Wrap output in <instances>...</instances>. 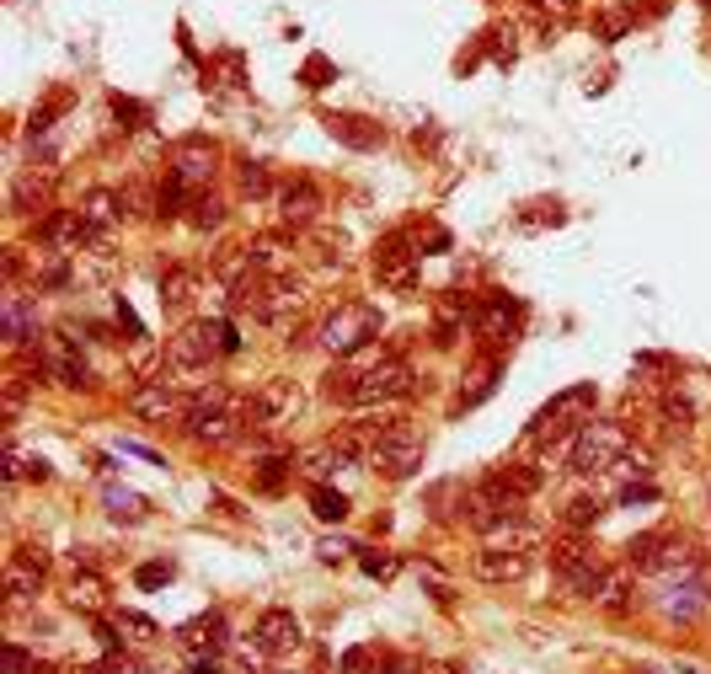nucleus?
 Listing matches in <instances>:
<instances>
[{"mask_svg":"<svg viewBox=\"0 0 711 674\" xmlns=\"http://www.w3.org/2000/svg\"><path fill=\"white\" fill-rule=\"evenodd\" d=\"M247 257L257 273H290V236H279V231H268V236H251L247 241Z\"/></svg>","mask_w":711,"mask_h":674,"instance_id":"25","label":"nucleus"},{"mask_svg":"<svg viewBox=\"0 0 711 674\" xmlns=\"http://www.w3.org/2000/svg\"><path fill=\"white\" fill-rule=\"evenodd\" d=\"M81 220H86V231H91V241L102 247V241H108V236L128 220V210H124V199H119L113 188H91V193L81 199Z\"/></svg>","mask_w":711,"mask_h":674,"instance_id":"19","label":"nucleus"},{"mask_svg":"<svg viewBox=\"0 0 711 674\" xmlns=\"http://www.w3.org/2000/svg\"><path fill=\"white\" fill-rule=\"evenodd\" d=\"M422 456H428V450H422V434L413 423H396L375 450H370V465H375L385 482H407L413 471H422Z\"/></svg>","mask_w":711,"mask_h":674,"instance_id":"12","label":"nucleus"},{"mask_svg":"<svg viewBox=\"0 0 711 674\" xmlns=\"http://www.w3.org/2000/svg\"><path fill=\"white\" fill-rule=\"evenodd\" d=\"M102 504H108L113 519H124V525H139V519L150 514V498L134 493V487H124V482H108V487H102Z\"/></svg>","mask_w":711,"mask_h":674,"instance_id":"29","label":"nucleus"},{"mask_svg":"<svg viewBox=\"0 0 711 674\" xmlns=\"http://www.w3.org/2000/svg\"><path fill=\"white\" fill-rule=\"evenodd\" d=\"M311 305V284L305 279H290V273H273L262 279V300H257V322H273V327H290V316H300Z\"/></svg>","mask_w":711,"mask_h":674,"instance_id":"14","label":"nucleus"},{"mask_svg":"<svg viewBox=\"0 0 711 674\" xmlns=\"http://www.w3.org/2000/svg\"><path fill=\"white\" fill-rule=\"evenodd\" d=\"M605 514H610V508H605V498H599V487H584V493H573V498H567V508H562V525L584 536V530H594Z\"/></svg>","mask_w":711,"mask_h":674,"instance_id":"28","label":"nucleus"},{"mask_svg":"<svg viewBox=\"0 0 711 674\" xmlns=\"http://www.w3.org/2000/svg\"><path fill=\"white\" fill-rule=\"evenodd\" d=\"M193 290H199V273H188V268H167L161 273V305H167L171 316L193 305Z\"/></svg>","mask_w":711,"mask_h":674,"instance_id":"31","label":"nucleus"},{"mask_svg":"<svg viewBox=\"0 0 711 674\" xmlns=\"http://www.w3.org/2000/svg\"><path fill=\"white\" fill-rule=\"evenodd\" d=\"M541 11L545 16H556V22H567V16L578 11V0H541Z\"/></svg>","mask_w":711,"mask_h":674,"instance_id":"46","label":"nucleus"},{"mask_svg":"<svg viewBox=\"0 0 711 674\" xmlns=\"http://www.w3.org/2000/svg\"><path fill=\"white\" fill-rule=\"evenodd\" d=\"M38 370L48 380H59V385H70V391L97 385V380H91V364H86V353H81V342H76L70 333L38 337Z\"/></svg>","mask_w":711,"mask_h":674,"instance_id":"13","label":"nucleus"},{"mask_svg":"<svg viewBox=\"0 0 711 674\" xmlns=\"http://www.w3.org/2000/svg\"><path fill=\"white\" fill-rule=\"evenodd\" d=\"M465 316H476V305H471V295H461V290H450V295L439 300V311H433V342H439V348L461 342Z\"/></svg>","mask_w":711,"mask_h":674,"instance_id":"24","label":"nucleus"},{"mask_svg":"<svg viewBox=\"0 0 711 674\" xmlns=\"http://www.w3.org/2000/svg\"><path fill=\"white\" fill-rule=\"evenodd\" d=\"M294 476V456H262L257 461V493H279Z\"/></svg>","mask_w":711,"mask_h":674,"instance_id":"37","label":"nucleus"},{"mask_svg":"<svg viewBox=\"0 0 711 674\" xmlns=\"http://www.w3.org/2000/svg\"><path fill=\"white\" fill-rule=\"evenodd\" d=\"M685 674H711V670H685Z\"/></svg>","mask_w":711,"mask_h":674,"instance_id":"49","label":"nucleus"},{"mask_svg":"<svg viewBox=\"0 0 711 674\" xmlns=\"http://www.w3.org/2000/svg\"><path fill=\"white\" fill-rule=\"evenodd\" d=\"M359 568H364L370 578H396V568H402V562H396L391 551H370V547H359Z\"/></svg>","mask_w":711,"mask_h":674,"instance_id":"42","label":"nucleus"},{"mask_svg":"<svg viewBox=\"0 0 711 674\" xmlns=\"http://www.w3.org/2000/svg\"><path fill=\"white\" fill-rule=\"evenodd\" d=\"M647 605L669 621V627H690L701 610L711 605V573L707 568H690V573H674L658 584V594H647Z\"/></svg>","mask_w":711,"mask_h":674,"instance_id":"7","label":"nucleus"},{"mask_svg":"<svg viewBox=\"0 0 711 674\" xmlns=\"http://www.w3.org/2000/svg\"><path fill=\"white\" fill-rule=\"evenodd\" d=\"M519 322H524V305L508 295H487L476 305V333L487 337V342H503V337L519 333Z\"/></svg>","mask_w":711,"mask_h":674,"instance_id":"21","label":"nucleus"},{"mask_svg":"<svg viewBox=\"0 0 711 674\" xmlns=\"http://www.w3.org/2000/svg\"><path fill=\"white\" fill-rule=\"evenodd\" d=\"M5 674H38V659L22 642H5Z\"/></svg>","mask_w":711,"mask_h":674,"instance_id":"45","label":"nucleus"},{"mask_svg":"<svg viewBox=\"0 0 711 674\" xmlns=\"http://www.w3.org/2000/svg\"><path fill=\"white\" fill-rule=\"evenodd\" d=\"M236 182H241V199H273V193H279V188H273V171H268V161H241Z\"/></svg>","mask_w":711,"mask_h":674,"instance_id":"36","label":"nucleus"},{"mask_svg":"<svg viewBox=\"0 0 711 674\" xmlns=\"http://www.w3.org/2000/svg\"><path fill=\"white\" fill-rule=\"evenodd\" d=\"M241 337L230 322H188L177 337H167V370L171 375H199L219 353H236Z\"/></svg>","mask_w":711,"mask_h":674,"instance_id":"2","label":"nucleus"},{"mask_svg":"<svg viewBox=\"0 0 711 674\" xmlns=\"http://www.w3.org/2000/svg\"><path fill=\"white\" fill-rule=\"evenodd\" d=\"M627 450H631V439H627V428H621V423L588 418L584 428L573 434V471H578V476H588V482H599V476L621 461Z\"/></svg>","mask_w":711,"mask_h":674,"instance_id":"4","label":"nucleus"},{"mask_svg":"<svg viewBox=\"0 0 711 674\" xmlns=\"http://www.w3.org/2000/svg\"><path fill=\"white\" fill-rule=\"evenodd\" d=\"M128 413L145 423H188V396L177 391V385H167V380H145V385H134L128 391Z\"/></svg>","mask_w":711,"mask_h":674,"instance_id":"17","label":"nucleus"},{"mask_svg":"<svg viewBox=\"0 0 711 674\" xmlns=\"http://www.w3.org/2000/svg\"><path fill=\"white\" fill-rule=\"evenodd\" d=\"M236 674H247V670H236Z\"/></svg>","mask_w":711,"mask_h":674,"instance_id":"50","label":"nucleus"},{"mask_svg":"<svg viewBox=\"0 0 711 674\" xmlns=\"http://www.w3.org/2000/svg\"><path fill=\"white\" fill-rule=\"evenodd\" d=\"M321 124H327V134H332L337 145H348V150H375L380 139H385V128H380L375 119H359V113H327Z\"/></svg>","mask_w":711,"mask_h":674,"instance_id":"22","label":"nucleus"},{"mask_svg":"<svg viewBox=\"0 0 711 674\" xmlns=\"http://www.w3.org/2000/svg\"><path fill=\"white\" fill-rule=\"evenodd\" d=\"M48 204V171H27V177H16L11 182V214H33Z\"/></svg>","mask_w":711,"mask_h":674,"instance_id":"32","label":"nucleus"},{"mask_svg":"<svg viewBox=\"0 0 711 674\" xmlns=\"http://www.w3.org/2000/svg\"><path fill=\"white\" fill-rule=\"evenodd\" d=\"M230 659H236V670H247V674H257L262 670V664H268V659H273V653H268V648H262V637H236V642H230Z\"/></svg>","mask_w":711,"mask_h":674,"instance_id":"39","label":"nucleus"},{"mask_svg":"<svg viewBox=\"0 0 711 674\" xmlns=\"http://www.w3.org/2000/svg\"><path fill=\"white\" fill-rule=\"evenodd\" d=\"M380 648H348L342 653V674H380Z\"/></svg>","mask_w":711,"mask_h":674,"instance_id":"41","label":"nucleus"},{"mask_svg":"<svg viewBox=\"0 0 711 674\" xmlns=\"http://www.w3.org/2000/svg\"><path fill=\"white\" fill-rule=\"evenodd\" d=\"M418 257L413 252V231H391L375 247V284L391 295H413L418 290Z\"/></svg>","mask_w":711,"mask_h":674,"instance_id":"11","label":"nucleus"},{"mask_svg":"<svg viewBox=\"0 0 711 674\" xmlns=\"http://www.w3.org/2000/svg\"><path fill=\"white\" fill-rule=\"evenodd\" d=\"M167 171L188 188V193H204V188L214 182V171H219V145H214L210 134H182V139L171 145Z\"/></svg>","mask_w":711,"mask_h":674,"instance_id":"10","label":"nucleus"},{"mask_svg":"<svg viewBox=\"0 0 711 674\" xmlns=\"http://www.w3.org/2000/svg\"><path fill=\"white\" fill-rule=\"evenodd\" d=\"M348 551H359V547H348V541H321V562H342Z\"/></svg>","mask_w":711,"mask_h":674,"instance_id":"47","label":"nucleus"},{"mask_svg":"<svg viewBox=\"0 0 711 674\" xmlns=\"http://www.w3.org/2000/svg\"><path fill=\"white\" fill-rule=\"evenodd\" d=\"M188 428H193V439H199V445H214V450H219V445H236V439H241V428H247V413H236V407H230V413L193 418Z\"/></svg>","mask_w":711,"mask_h":674,"instance_id":"26","label":"nucleus"},{"mask_svg":"<svg viewBox=\"0 0 711 674\" xmlns=\"http://www.w3.org/2000/svg\"><path fill=\"white\" fill-rule=\"evenodd\" d=\"M594 402H599V385H594V380L567 385L562 396H551L541 413L530 418V445H541L545 456H551V450H567V456H573V434L588 423Z\"/></svg>","mask_w":711,"mask_h":674,"instance_id":"1","label":"nucleus"},{"mask_svg":"<svg viewBox=\"0 0 711 674\" xmlns=\"http://www.w3.org/2000/svg\"><path fill=\"white\" fill-rule=\"evenodd\" d=\"M627 568L647 573V578H674V573L701 568V551L690 547L679 530H647V536L627 541Z\"/></svg>","mask_w":711,"mask_h":674,"instance_id":"3","label":"nucleus"},{"mask_svg":"<svg viewBox=\"0 0 711 674\" xmlns=\"http://www.w3.org/2000/svg\"><path fill=\"white\" fill-rule=\"evenodd\" d=\"M422 674H455L450 664H433V670H422Z\"/></svg>","mask_w":711,"mask_h":674,"instance_id":"48","label":"nucleus"},{"mask_svg":"<svg viewBox=\"0 0 711 674\" xmlns=\"http://www.w3.org/2000/svg\"><path fill=\"white\" fill-rule=\"evenodd\" d=\"M102 594H108V584H102V578H97V573L86 568V573H76V578H70V594H65V599H70L76 610H86V616H97V610L108 605Z\"/></svg>","mask_w":711,"mask_h":674,"instance_id":"34","label":"nucleus"},{"mask_svg":"<svg viewBox=\"0 0 711 674\" xmlns=\"http://www.w3.org/2000/svg\"><path fill=\"white\" fill-rule=\"evenodd\" d=\"M113 621H119V632H128L134 642H156V637H161V627H156L150 616H139V610H119Z\"/></svg>","mask_w":711,"mask_h":674,"instance_id":"40","label":"nucleus"},{"mask_svg":"<svg viewBox=\"0 0 711 674\" xmlns=\"http://www.w3.org/2000/svg\"><path fill=\"white\" fill-rule=\"evenodd\" d=\"M300 407H305V396H300L294 380H262L247 402V423L257 434H279V428H290L300 418Z\"/></svg>","mask_w":711,"mask_h":674,"instance_id":"9","label":"nucleus"},{"mask_svg":"<svg viewBox=\"0 0 711 674\" xmlns=\"http://www.w3.org/2000/svg\"><path fill=\"white\" fill-rule=\"evenodd\" d=\"M530 573V551H519V547H487L471 557V578L476 584H493V589H508V584H519Z\"/></svg>","mask_w":711,"mask_h":674,"instance_id":"18","label":"nucleus"},{"mask_svg":"<svg viewBox=\"0 0 711 674\" xmlns=\"http://www.w3.org/2000/svg\"><path fill=\"white\" fill-rule=\"evenodd\" d=\"M327 76H332V59H327V54H311V59H305V70H300V81L311 86V91H321V86H327Z\"/></svg>","mask_w":711,"mask_h":674,"instance_id":"43","label":"nucleus"},{"mask_svg":"<svg viewBox=\"0 0 711 674\" xmlns=\"http://www.w3.org/2000/svg\"><path fill=\"white\" fill-rule=\"evenodd\" d=\"M188 659H219V653H230V621H225V610H204V616H193L188 627H177L171 637Z\"/></svg>","mask_w":711,"mask_h":674,"instance_id":"15","label":"nucleus"},{"mask_svg":"<svg viewBox=\"0 0 711 674\" xmlns=\"http://www.w3.org/2000/svg\"><path fill=\"white\" fill-rule=\"evenodd\" d=\"M305 498H311V514H316L321 525H342V519H348V498H342L337 487H327V482H311Z\"/></svg>","mask_w":711,"mask_h":674,"instance_id":"33","label":"nucleus"},{"mask_svg":"<svg viewBox=\"0 0 711 674\" xmlns=\"http://www.w3.org/2000/svg\"><path fill=\"white\" fill-rule=\"evenodd\" d=\"M171 573H177L171 562H145V568L134 573V584H139V589H161V584H171Z\"/></svg>","mask_w":711,"mask_h":674,"instance_id":"44","label":"nucleus"},{"mask_svg":"<svg viewBox=\"0 0 711 674\" xmlns=\"http://www.w3.org/2000/svg\"><path fill=\"white\" fill-rule=\"evenodd\" d=\"M5 594H11V605H27V599H38L43 594V557L38 551H22V557L5 562Z\"/></svg>","mask_w":711,"mask_h":674,"instance_id":"23","label":"nucleus"},{"mask_svg":"<svg viewBox=\"0 0 711 674\" xmlns=\"http://www.w3.org/2000/svg\"><path fill=\"white\" fill-rule=\"evenodd\" d=\"M498 375H503V359H498V353H487V359H482V370H476V375H471V385L461 391V407L487 402V396L498 391Z\"/></svg>","mask_w":711,"mask_h":674,"instance_id":"35","label":"nucleus"},{"mask_svg":"<svg viewBox=\"0 0 711 674\" xmlns=\"http://www.w3.org/2000/svg\"><path fill=\"white\" fill-rule=\"evenodd\" d=\"M5 342H11V348L38 342V305L27 295H5Z\"/></svg>","mask_w":711,"mask_h":674,"instance_id":"27","label":"nucleus"},{"mask_svg":"<svg viewBox=\"0 0 711 674\" xmlns=\"http://www.w3.org/2000/svg\"><path fill=\"white\" fill-rule=\"evenodd\" d=\"M551 573H556V589L567 599H588L594 578L605 573V562H599L594 541H584L578 530H567L562 541H551Z\"/></svg>","mask_w":711,"mask_h":674,"instance_id":"5","label":"nucleus"},{"mask_svg":"<svg viewBox=\"0 0 711 674\" xmlns=\"http://www.w3.org/2000/svg\"><path fill=\"white\" fill-rule=\"evenodd\" d=\"M321 348L337 353V359H353L359 348H370L380 337V311L375 305H364V300H348V305H337L332 316L321 322Z\"/></svg>","mask_w":711,"mask_h":674,"instance_id":"6","label":"nucleus"},{"mask_svg":"<svg viewBox=\"0 0 711 674\" xmlns=\"http://www.w3.org/2000/svg\"><path fill=\"white\" fill-rule=\"evenodd\" d=\"M251 637H262V648L268 653H294L300 642H305V627H300V616L294 610H284V605H268L262 616H257V632Z\"/></svg>","mask_w":711,"mask_h":674,"instance_id":"20","label":"nucleus"},{"mask_svg":"<svg viewBox=\"0 0 711 674\" xmlns=\"http://www.w3.org/2000/svg\"><path fill=\"white\" fill-rule=\"evenodd\" d=\"M188 220H193V231H219L225 225V204L214 199V193H193V204H188Z\"/></svg>","mask_w":711,"mask_h":674,"instance_id":"38","label":"nucleus"},{"mask_svg":"<svg viewBox=\"0 0 711 674\" xmlns=\"http://www.w3.org/2000/svg\"><path fill=\"white\" fill-rule=\"evenodd\" d=\"M273 204H279V225L284 231H305V225H316L321 210H327V193L311 182V177H290L279 193H273Z\"/></svg>","mask_w":711,"mask_h":674,"instance_id":"16","label":"nucleus"},{"mask_svg":"<svg viewBox=\"0 0 711 674\" xmlns=\"http://www.w3.org/2000/svg\"><path fill=\"white\" fill-rule=\"evenodd\" d=\"M407 391H413V364H407L402 353H391V359H380L375 370H359V385H353V402H348V407L375 413V407L402 402Z\"/></svg>","mask_w":711,"mask_h":674,"instance_id":"8","label":"nucleus"},{"mask_svg":"<svg viewBox=\"0 0 711 674\" xmlns=\"http://www.w3.org/2000/svg\"><path fill=\"white\" fill-rule=\"evenodd\" d=\"M541 465H524V461H508V465H498L493 471V482H498L503 493H514V498H530L535 487H541Z\"/></svg>","mask_w":711,"mask_h":674,"instance_id":"30","label":"nucleus"}]
</instances>
